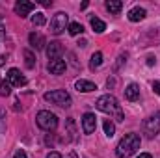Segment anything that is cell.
I'll use <instances>...</instances> for the list:
<instances>
[{
  "mask_svg": "<svg viewBox=\"0 0 160 158\" xmlns=\"http://www.w3.org/2000/svg\"><path fill=\"white\" fill-rule=\"evenodd\" d=\"M95 106H97L99 112L116 117V121H125V114H123V110H121V104L118 102V99H116L114 95H110V93L99 97L97 102H95Z\"/></svg>",
  "mask_w": 160,
  "mask_h": 158,
  "instance_id": "cell-1",
  "label": "cell"
},
{
  "mask_svg": "<svg viewBox=\"0 0 160 158\" xmlns=\"http://www.w3.org/2000/svg\"><path fill=\"white\" fill-rule=\"evenodd\" d=\"M140 136L138 134H125L119 140L118 147H116V156L118 158H130L138 149H140Z\"/></svg>",
  "mask_w": 160,
  "mask_h": 158,
  "instance_id": "cell-2",
  "label": "cell"
},
{
  "mask_svg": "<svg viewBox=\"0 0 160 158\" xmlns=\"http://www.w3.org/2000/svg\"><path fill=\"white\" fill-rule=\"evenodd\" d=\"M36 121H38V126L47 130V132H52L58 126V117L52 112H48V110H41L38 114V117H36Z\"/></svg>",
  "mask_w": 160,
  "mask_h": 158,
  "instance_id": "cell-3",
  "label": "cell"
},
{
  "mask_svg": "<svg viewBox=\"0 0 160 158\" xmlns=\"http://www.w3.org/2000/svg\"><path fill=\"white\" fill-rule=\"evenodd\" d=\"M45 101L47 102H52V104H58V106H69L71 104V95L65 91V89H54V91H48L45 93Z\"/></svg>",
  "mask_w": 160,
  "mask_h": 158,
  "instance_id": "cell-4",
  "label": "cell"
},
{
  "mask_svg": "<svg viewBox=\"0 0 160 158\" xmlns=\"http://www.w3.org/2000/svg\"><path fill=\"white\" fill-rule=\"evenodd\" d=\"M142 128H143V134H145L147 138H155V136L160 132V112L149 116V117L143 121Z\"/></svg>",
  "mask_w": 160,
  "mask_h": 158,
  "instance_id": "cell-5",
  "label": "cell"
},
{
  "mask_svg": "<svg viewBox=\"0 0 160 158\" xmlns=\"http://www.w3.org/2000/svg\"><path fill=\"white\" fill-rule=\"evenodd\" d=\"M67 26H69V21H67V13H63V11H58V13L50 19V32H52L54 36L63 34Z\"/></svg>",
  "mask_w": 160,
  "mask_h": 158,
  "instance_id": "cell-6",
  "label": "cell"
},
{
  "mask_svg": "<svg viewBox=\"0 0 160 158\" xmlns=\"http://www.w3.org/2000/svg\"><path fill=\"white\" fill-rule=\"evenodd\" d=\"M6 80H8V84H9L11 87H21V86L26 84V78L21 75L19 69H9L8 75H6Z\"/></svg>",
  "mask_w": 160,
  "mask_h": 158,
  "instance_id": "cell-7",
  "label": "cell"
},
{
  "mask_svg": "<svg viewBox=\"0 0 160 158\" xmlns=\"http://www.w3.org/2000/svg\"><path fill=\"white\" fill-rule=\"evenodd\" d=\"M34 9H36V4H34V2H28V0H19V2L15 4V13H17L21 19L28 17Z\"/></svg>",
  "mask_w": 160,
  "mask_h": 158,
  "instance_id": "cell-8",
  "label": "cell"
},
{
  "mask_svg": "<svg viewBox=\"0 0 160 158\" xmlns=\"http://www.w3.org/2000/svg\"><path fill=\"white\" fill-rule=\"evenodd\" d=\"M95 128H97V117H95V114H91V112L84 114V117H82V130H84V134H93Z\"/></svg>",
  "mask_w": 160,
  "mask_h": 158,
  "instance_id": "cell-9",
  "label": "cell"
},
{
  "mask_svg": "<svg viewBox=\"0 0 160 158\" xmlns=\"http://www.w3.org/2000/svg\"><path fill=\"white\" fill-rule=\"evenodd\" d=\"M62 54H63V45L60 41L47 43V56H48V60H58V58H62Z\"/></svg>",
  "mask_w": 160,
  "mask_h": 158,
  "instance_id": "cell-10",
  "label": "cell"
},
{
  "mask_svg": "<svg viewBox=\"0 0 160 158\" xmlns=\"http://www.w3.org/2000/svg\"><path fill=\"white\" fill-rule=\"evenodd\" d=\"M65 62L62 60V58H58V60H50L48 62V65H47V69H48V73L50 75H62V73H65Z\"/></svg>",
  "mask_w": 160,
  "mask_h": 158,
  "instance_id": "cell-11",
  "label": "cell"
},
{
  "mask_svg": "<svg viewBox=\"0 0 160 158\" xmlns=\"http://www.w3.org/2000/svg\"><path fill=\"white\" fill-rule=\"evenodd\" d=\"M125 99L127 101H130V102H136L138 99H140V86L138 84H128L127 87H125Z\"/></svg>",
  "mask_w": 160,
  "mask_h": 158,
  "instance_id": "cell-12",
  "label": "cell"
},
{
  "mask_svg": "<svg viewBox=\"0 0 160 158\" xmlns=\"http://www.w3.org/2000/svg\"><path fill=\"white\" fill-rule=\"evenodd\" d=\"M28 41H30V47H32V48H36V50H41V48L47 45L45 37H43L41 34H38V32H32V34L28 36Z\"/></svg>",
  "mask_w": 160,
  "mask_h": 158,
  "instance_id": "cell-13",
  "label": "cell"
},
{
  "mask_svg": "<svg viewBox=\"0 0 160 158\" xmlns=\"http://www.w3.org/2000/svg\"><path fill=\"white\" fill-rule=\"evenodd\" d=\"M145 15H147V11H145L143 7L136 6V7H132V9L128 11V21H130V22H140V21L145 19Z\"/></svg>",
  "mask_w": 160,
  "mask_h": 158,
  "instance_id": "cell-14",
  "label": "cell"
},
{
  "mask_svg": "<svg viewBox=\"0 0 160 158\" xmlns=\"http://www.w3.org/2000/svg\"><path fill=\"white\" fill-rule=\"evenodd\" d=\"M75 87H77L78 91H82V93H91V91L97 89V86H95L93 82H89V80H77Z\"/></svg>",
  "mask_w": 160,
  "mask_h": 158,
  "instance_id": "cell-15",
  "label": "cell"
},
{
  "mask_svg": "<svg viewBox=\"0 0 160 158\" xmlns=\"http://www.w3.org/2000/svg\"><path fill=\"white\" fill-rule=\"evenodd\" d=\"M106 9L112 13V15H118L121 9H123V2L121 0H106Z\"/></svg>",
  "mask_w": 160,
  "mask_h": 158,
  "instance_id": "cell-16",
  "label": "cell"
},
{
  "mask_svg": "<svg viewBox=\"0 0 160 158\" xmlns=\"http://www.w3.org/2000/svg\"><path fill=\"white\" fill-rule=\"evenodd\" d=\"M101 63H102V52H93L91 54V60H89V69L91 71H95V69H99L101 67Z\"/></svg>",
  "mask_w": 160,
  "mask_h": 158,
  "instance_id": "cell-17",
  "label": "cell"
},
{
  "mask_svg": "<svg viewBox=\"0 0 160 158\" xmlns=\"http://www.w3.org/2000/svg\"><path fill=\"white\" fill-rule=\"evenodd\" d=\"M89 24H91V28H93L97 34H102V32L106 30V24H104L99 17H91V19H89Z\"/></svg>",
  "mask_w": 160,
  "mask_h": 158,
  "instance_id": "cell-18",
  "label": "cell"
},
{
  "mask_svg": "<svg viewBox=\"0 0 160 158\" xmlns=\"http://www.w3.org/2000/svg\"><path fill=\"white\" fill-rule=\"evenodd\" d=\"M102 126H104V134H106L108 138H112V136L116 134V125H114V121H112V119H104Z\"/></svg>",
  "mask_w": 160,
  "mask_h": 158,
  "instance_id": "cell-19",
  "label": "cell"
},
{
  "mask_svg": "<svg viewBox=\"0 0 160 158\" xmlns=\"http://www.w3.org/2000/svg\"><path fill=\"white\" fill-rule=\"evenodd\" d=\"M67 30H69V34H71V36H78V34H84V26H82L80 22H71V24L67 26Z\"/></svg>",
  "mask_w": 160,
  "mask_h": 158,
  "instance_id": "cell-20",
  "label": "cell"
},
{
  "mask_svg": "<svg viewBox=\"0 0 160 158\" xmlns=\"http://www.w3.org/2000/svg\"><path fill=\"white\" fill-rule=\"evenodd\" d=\"M24 58H26V67H28V69H34V67H36V56L32 54V50L26 48V50H24Z\"/></svg>",
  "mask_w": 160,
  "mask_h": 158,
  "instance_id": "cell-21",
  "label": "cell"
},
{
  "mask_svg": "<svg viewBox=\"0 0 160 158\" xmlns=\"http://www.w3.org/2000/svg\"><path fill=\"white\" fill-rule=\"evenodd\" d=\"M11 93V86L8 84V80L0 78V97H8Z\"/></svg>",
  "mask_w": 160,
  "mask_h": 158,
  "instance_id": "cell-22",
  "label": "cell"
},
{
  "mask_svg": "<svg viewBox=\"0 0 160 158\" xmlns=\"http://www.w3.org/2000/svg\"><path fill=\"white\" fill-rule=\"evenodd\" d=\"M32 24H34V26H43V24H45V15H43V13L32 15Z\"/></svg>",
  "mask_w": 160,
  "mask_h": 158,
  "instance_id": "cell-23",
  "label": "cell"
},
{
  "mask_svg": "<svg viewBox=\"0 0 160 158\" xmlns=\"http://www.w3.org/2000/svg\"><path fill=\"white\" fill-rule=\"evenodd\" d=\"M13 158H28V155H26V153H24V151L21 149V151H17V153L13 155Z\"/></svg>",
  "mask_w": 160,
  "mask_h": 158,
  "instance_id": "cell-24",
  "label": "cell"
},
{
  "mask_svg": "<svg viewBox=\"0 0 160 158\" xmlns=\"http://www.w3.org/2000/svg\"><path fill=\"white\" fill-rule=\"evenodd\" d=\"M153 89H155L157 95H160V80H155V82H153Z\"/></svg>",
  "mask_w": 160,
  "mask_h": 158,
  "instance_id": "cell-25",
  "label": "cell"
},
{
  "mask_svg": "<svg viewBox=\"0 0 160 158\" xmlns=\"http://www.w3.org/2000/svg\"><path fill=\"white\" fill-rule=\"evenodd\" d=\"M47 158H63V156H62L60 153H56V151H52V153H48V155H47Z\"/></svg>",
  "mask_w": 160,
  "mask_h": 158,
  "instance_id": "cell-26",
  "label": "cell"
},
{
  "mask_svg": "<svg viewBox=\"0 0 160 158\" xmlns=\"http://www.w3.org/2000/svg\"><path fill=\"white\" fill-rule=\"evenodd\" d=\"M41 6H45V7H48V6H52V0H39Z\"/></svg>",
  "mask_w": 160,
  "mask_h": 158,
  "instance_id": "cell-27",
  "label": "cell"
},
{
  "mask_svg": "<svg viewBox=\"0 0 160 158\" xmlns=\"http://www.w3.org/2000/svg\"><path fill=\"white\" fill-rule=\"evenodd\" d=\"M155 62H157V60H155L153 56H149V58H147V65H155Z\"/></svg>",
  "mask_w": 160,
  "mask_h": 158,
  "instance_id": "cell-28",
  "label": "cell"
},
{
  "mask_svg": "<svg viewBox=\"0 0 160 158\" xmlns=\"http://www.w3.org/2000/svg\"><path fill=\"white\" fill-rule=\"evenodd\" d=\"M138 158H153V156H151L149 153H142V155H140V156H138Z\"/></svg>",
  "mask_w": 160,
  "mask_h": 158,
  "instance_id": "cell-29",
  "label": "cell"
},
{
  "mask_svg": "<svg viewBox=\"0 0 160 158\" xmlns=\"http://www.w3.org/2000/svg\"><path fill=\"white\" fill-rule=\"evenodd\" d=\"M6 62H8V60H6V56H0V67H2V65H4Z\"/></svg>",
  "mask_w": 160,
  "mask_h": 158,
  "instance_id": "cell-30",
  "label": "cell"
},
{
  "mask_svg": "<svg viewBox=\"0 0 160 158\" xmlns=\"http://www.w3.org/2000/svg\"><path fill=\"white\" fill-rule=\"evenodd\" d=\"M67 158H78V156H77L75 153H71V155H69V156H67Z\"/></svg>",
  "mask_w": 160,
  "mask_h": 158,
  "instance_id": "cell-31",
  "label": "cell"
}]
</instances>
